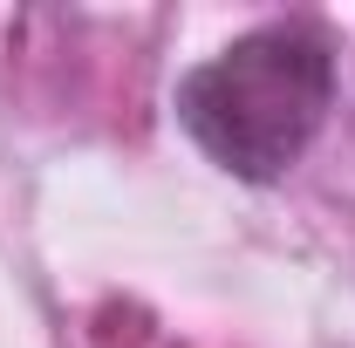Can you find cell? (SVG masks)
Here are the masks:
<instances>
[{
	"mask_svg": "<svg viewBox=\"0 0 355 348\" xmlns=\"http://www.w3.org/2000/svg\"><path fill=\"white\" fill-rule=\"evenodd\" d=\"M335 103V48L314 21H266L219 48L212 62L184 69L171 89L178 123L191 143L246 184H273L308 157L314 130Z\"/></svg>",
	"mask_w": 355,
	"mask_h": 348,
	"instance_id": "1",
	"label": "cell"
}]
</instances>
